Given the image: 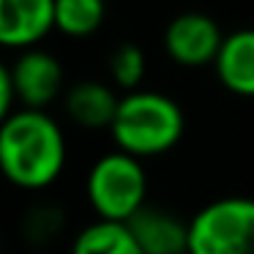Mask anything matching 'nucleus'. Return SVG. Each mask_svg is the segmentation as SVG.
<instances>
[{
  "instance_id": "f257e3e1",
  "label": "nucleus",
  "mask_w": 254,
  "mask_h": 254,
  "mask_svg": "<svg viewBox=\"0 0 254 254\" xmlns=\"http://www.w3.org/2000/svg\"><path fill=\"white\" fill-rule=\"evenodd\" d=\"M0 167L11 186L44 191L66 170V137L47 110H25L0 123Z\"/></svg>"
},
{
  "instance_id": "f03ea898",
  "label": "nucleus",
  "mask_w": 254,
  "mask_h": 254,
  "mask_svg": "<svg viewBox=\"0 0 254 254\" xmlns=\"http://www.w3.org/2000/svg\"><path fill=\"white\" fill-rule=\"evenodd\" d=\"M186 118L175 99L159 90H134L121 96L118 115L110 126L118 150L134 159L164 156L183 139Z\"/></svg>"
},
{
  "instance_id": "7ed1b4c3",
  "label": "nucleus",
  "mask_w": 254,
  "mask_h": 254,
  "mask_svg": "<svg viewBox=\"0 0 254 254\" xmlns=\"http://www.w3.org/2000/svg\"><path fill=\"white\" fill-rule=\"evenodd\" d=\"M85 194L99 219L128 224L148 208V172L139 159L115 148L93 161L85 178Z\"/></svg>"
},
{
  "instance_id": "20e7f679",
  "label": "nucleus",
  "mask_w": 254,
  "mask_h": 254,
  "mask_svg": "<svg viewBox=\"0 0 254 254\" xmlns=\"http://www.w3.org/2000/svg\"><path fill=\"white\" fill-rule=\"evenodd\" d=\"M189 254H254V199L221 197L189 221Z\"/></svg>"
},
{
  "instance_id": "39448f33",
  "label": "nucleus",
  "mask_w": 254,
  "mask_h": 254,
  "mask_svg": "<svg viewBox=\"0 0 254 254\" xmlns=\"http://www.w3.org/2000/svg\"><path fill=\"white\" fill-rule=\"evenodd\" d=\"M224 39L227 33L210 14L183 11L167 22L161 44H164V52L172 63L183 68H202L216 63Z\"/></svg>"
},
{
  "instance_id": "423d86ee",
  "label": "nucleus",
  "mask_w": 254,
  "mask_h": 254,
  "mask_svg": "<svg viewBox=\"0 0 254 254\" xmlns=\"http://www.w3.org/2000/svg\"><path fill=\"white\" fill-rule=\"evenodd\" d=\"M17 88L19 107L25 110H47L58 96L63 93V66L52 52L41 50H25L19 58L8 66Z\"/></svg>"
},
{
  "instance_id": "0eeeda50",
  "label": "nucleus",
  "mask_w": 254,
  "mask_h": 254,
  "mask_svg": "<svg viewBox=\"0 0 254 254\" xmlns=\"http://www.w3.org/2000/svg\"><path fill=\"white\" fill-rule=\"evenodd\" d=\"M55 30V0H0V44L36 50Z\"/></svg>"
},
{
  "instance_id": "6e6552de",
  "label": "nucleus",
  "mask_w": 254,
  "mask_h": 254,
  "mask_svg": "<svg viewBox=\"0 0 254 254\" xmlns=\"http://www.w3.org/2000/svg\"><path fill=\"white\" fill-rule=\"evenodd\" d=\"M213 71L224 90L241 99H254V28L227 33Z\"/></svg>"
},
{
  "instance_id": "1a4fd4ad",
  "label": "nucleus",
  "mask_w": 254,
  "mask_h": 254,
  "mask_svg": "<svg viewBox=\"0 0 254 254\" xmlns=\"http://www.w3.org/2000/svg\"><path fill=\"white\" fill-rule=\"evenodd\" d=\"M145 254H189V221L161 208H145L128 221Z\"/></svg>"
},
{
  "instance_id": "9d476101",
  "label": "nucleus",
  "mask_w": 254,
  "mask_h": 254,
  "mask_svg": "<svg viewBox=\"0 0 254 254\" xmlns=\"http://www.w3.org/2000/svg\"><path fill=\"white\" fill-rule=\"evenodd\" d=\"M118 107H121V96L99 79H82L71 85L66 93V115L77 126L90 131L110 128L118 115Z\"/></svg>"
},
{
  "instance_id": "9b49d317",
  "label": "nucleus",
  "mask_w": 254,
  "mask_h": 254,
  "mask_svg": "<svg viewBox=\"0 0 254 254\" xmlns=\"http://www.w3.org/2000/svg\"><path fill=\"white\" fill-rule=\"evenodd\" d=\"M71 254H145L128 224L96 219L82 227L71 243Z\"/></svg>"
},
{
  "instance_id": "f8f14e48",
  "label": "nucleus",
  "mask_w": 254,
  "mask_h": 254,
  "mask_svg": "<svg viewBox=\"0 0 254 254\" xmlns=\"http://www.w3.org/2000/svg\"><path fill=\"white\" fill-rule=\"evenodd\" d=\"M107 0H55V30L68 39H88L104 25Z\"/></svg>"
},
{
  "instance_id": "ddd939ff",
  "label": "nucleus",
  "mask_w": 254,
  "mask_h": 254,
  "mask_svg": "<svg viewBox=\"0 0 254 254\" xmlns=\"http://www.w3.org/2000/svg\"><path fill=\"white\" fill-rule=\"evenodd\" d=\"M107 68H110V77L115 82V88L126 90V93H134V90H139V85L145 79L148 61H145V52L137 44L126 41V44H118L110 52Z\"/></svg>"
},
{
  "instance_id": "4468645a",
  "label": "nucleus",
  "mask_w": 254,
  "mask_h": 254,
  "mask_svg": "<svg viewBox=\"0 0 254 254\" xmlns=\"http://www.w3.org/2000/svg\"><path fill=\"white\" fill-rule=\"evenodd\" d=\"M17 88H14V79H11V71H8V66L0 68V118L6 121L14 110V104H17Z\"/></svg>"
}]
</instances>
